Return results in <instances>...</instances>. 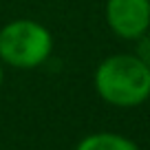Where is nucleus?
Masks as SVG:
<instances>
[{
    "label": "nucleus",
    "mask_w": 150,
    "mask_h": 150,
    "mask_svg": "<svg viewBox=\"0 0 150 150\" xmlns=\"http://www.w3.org/2000/svg\"><path fill=\"white\" fill-rule=\"evenodd\" d=\"M95 88L110 106L135 108L150 97V66L139 55H110L95 71Z\"/></svg>",
    "instance_id": "nucleus-1"
},
{
    "label": "nucleus",
    "mask_w": 150,
    "mask_h": 150,
    "mask_svg": "<svg viewBox=\"0 0 150 150\" xmlns=\"http://www.w3.org/2000/svg\"><path fill=\"white\" fill-rule=\"evenodd\" d=\"M53 51V38L35 20H13L0 29V60L16 69H35Z\"/></svg>",
    "instance_id": "nucleus-2"
},
{
    "label": "nucleus",
    "mask_w": 150,
    "mask_h": 150,
    "mask_svg": "<svg viewBox=\"0 0 150 150\" xmlns=\"http://www.w3.org/2000/svg\"><path fill=\"white\" fill-rule=\"evenodd\" d=\"M106 20L124 40H139L150 29V0H108Z\"/></svg>",
    "instance_id": "nucleus-3"
},
{
    "label": "nucleus",
    "mask_w": 150,
    "mask_h": 150,
    "mask_svg": "<svg viewBox=\"0 0 150 150\" xmlns=\"http://www.w3.org/2000/svg\"><path fill=\"white\" fill-rule=\"evenodd\" d=\"M75 150H139L132 139L117 132H93L86 135Z\"/></svg>",
    "instance_id": "nucleus-4"
},
{
    "label": "nucleus",
    "mask_w": 150,
    "mask_h": 150,
    "mask_svg": "<svg viewBox=\"0 0 150 150\" xmlns=\"http://www.w3.org/2000/svg\"><path fill=\"white\" fill-rule=\"evenodd\" d=\"M139 57L150 66V38H144L139 42Z\"/></svg>",
    "instance_id": "nucleus-5"
},
{
    "label": "nucleus",
    "mask_w": 150,
    "mask_h": 150,
    "mask_svg": "<svg viewBox=\"0 0 150 150\" xmlns=\"http://www.w3.org/2000/svg\"><path fill=\"white\" fill-rule=\"evenodd\" d=\"M2 80H5V73H2V64H0V86H2Z\"/></svg>",
    "instance_id": "nucleus-6"
},
{
    "label": "nucleus",
    "mask_w": 150,
    "mask_h": 150,
    "mask_svg": "<svg viewBox=\"0 0 150 150\" xmlns=\"http://www.w3.org/2000/svg\"><path fill=\"white\" fill-rule=\"evenodd\" d=\"M148 99H150V97H148Z\"/></svg>",
    "instance_id": "nucleus-7"
}]
</instances>
